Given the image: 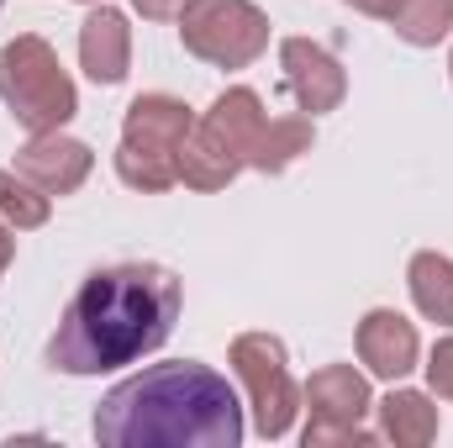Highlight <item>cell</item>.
<instances>
[{"instance_id": "30bf717a", "label": "cell", "mask_w": 453, "mask_h": 448, "mask_svg": "<svg viewBox=\"0 0 453 448\" xmlns=\"http://www.w3.org/2000/svg\"><path fill=\"white\" fill-rule=\"evenodd\" d=\"M90 169H96V153L64 132H32V143L16 153V174H27L48 196H74L90 180Z\"/></svg>"}, {"instance_id": "3957f363", "label": "cell", "mask_w": 453, "mask_h": 448, "mask_svg": "<svg viewBox=\"0 0 453 448\" xmlns=\"http://www.w3.org/2000/svg\"><path fill=\"white\" fill-rule=\"evenodd\" d=\"M264 121H269V116H264L258 90H248V85L222 90V96L211 101V112L190 127L185 148H180V180H185L190 190H226V185L248 169Z\"/></svg>"}, {"instance_id": "e0dca14e", "label": "cell", "mask_w": 453, "mask_h": 448, "mask_svg": "<svg viewBox=\"0 0 453 448\" xmlns=\"http://www.w3.org/2000/svg\"><path fill=\"white\" fill-rule=\"evenodd\" d=\"M48 190H37L27 174H16V169H0V217L16 227V232H32V227L48 222Z\"/></svg>"}, {"instance_id": "8992f818", "label": "cell", "mask_w": 453, "mask_h": 448, "mask_svg": "<svg viewBox=\"0 0 453 448\" xmlns=\"http://www.w3.org/2000/svg\"><path fill=\"white\" fill-rule=\"evenodd\" d=\"M174 21L180 42L217 69H248L269 48V16L253 0H185Z\"/></svg>"}, {"instance_id": "d6986e66", "label": "cell", "mask_w": 453, "mask_h": 448, "mask_svg": "<svg viewBox=\"0 0 453 448\" xmlns=\"http://www.w3.org/2000/svg\"><path fill=\"white\" fill-rule=\"evenodd\" d=\"M132 5H137L148 21H174V16L185 11V0H132Z\"/></svg>"}, {"instance_id": "8fae6325", "label": "cell", "mask_w": 453, "mask_h": 448, "mask_svg": "<svg viewBox=\"0 0 453 448\" xmlns=\"http://www.w3.org/2000/svg\"><path fill=\"white\" fill-rule=\"evenodd\" d=\"M417 353H422V343H417V328L401 317V312H369L364 322H358V359L369 364V375H380V380H401V375H411L417 369Z\"/></svg>"}, {"instance_id": "5bb4252c", "label": "cell", "mask_w": 453, "mask_h": 448, "mask_svg": "<svg viewBox=\"0 0 453 448\" xmlns=\"http://www.w3.org/2000/svg\"><path fill=\"white\" fill-rule=\"evenodd\" d=\"M301 153H311V121H306V116H269L264 132H258V143H253L248 169H258V174H285Z\"/></svg>"}, {"instance_id": "52a82bcc", "label": "cell", "mask_w": 453, "mask_h": 448, "mask_svg": "<svg viewBox=\"0 0 453 448\" xmlns=\"http://www.w3.org/2000/svg\"><path fill=\"white\" fill-rule=\"evenodd\" d=\"M232 369L248 385V406H253V428L258 438H285L301 406V390L290 380L285 364V343L269 333H242L232 337Z\"/></svg>"}, {"instance_id": "ba28073f", "label": "cell", "mask_w": 453, "mask_h": 448, "mask_svg": "<svg viewBox=\"0 0 453 448\" xmlns=\"http://www.w3.org/2000/svg\"><path fill=\"white\" fill-rule=\"evenodd\" d=\"M369 380L353 364H327L306 380V428L301 444L322 448V444H369L374 433L364 428L369 417Z\"/></svg>"}, {"instance_id": "6da1fadb", "label": "cell", "mask_w": 453, "mask_h": 448, "mask_svg": "<svg viewBox=\"0 0 453 448\" xmlns=\"http://www.w3.org/2000/svg\"><path fill=\"white\" fill-rule=\"evenodd\" d=\"M180 322V274L164 264L96 269L48 337V364L64 375H106L164 348Z\"/></svg>"}, {"instance_id": "9a60e30c", "label": "cell", "mask_w": 453, "mask_h": 448, "mask_svg": "<svg viewBox=\"0 0 453 448\" xmlns=\"http://www.w3.org/2000/svg\"><path fill=\"white\" fill-rule=\"evenodd\" d=\"M411 301L427 322L453 328V259H443V253H417L411 259Z\"/></svg>"}, {"instance_id": "44dd1931", "label": "cell", "mask_w": 453, "mask_h": 448, "mask_svg": "<svg viewBox=\"0 0 453 448\" xmlns=\"http://www.w3.org/2000/svg\"><path fill=\"white\" fill-rule=\"evenodd\" d=\"M11 259H16V237H11V222L0 217V280H5V269H11Z\"/></svg>"}, {"instance_id": "7a4b0ae2", "label": "cell", "mask_w": 453, "mask_h": 448, "mask_svg": "<svg viewBox=\"0 0 453 448\" xmlns=\"http://www.w3.org/2000/svg\"><path fill=\"white\" fill-rule=\"evenodd\" d=\"M96 438L111 448H237L242 444V406L222 375L196 359L153 364L106 390L96 406Z\"/></svg>"}, {"instance_id": "9c48e42d", "label": "cell", "mask_w": 453, "mask_h": 448, "mask_svg": "<svg viewBox=\"0 0 453 448\" xmlns=\"http://www.w3.org/2000/svg\"><path fill=\"white\" fill-rule=\"evenodd\" d=\"M280 69H285V90L296 96V106L306 116L338 112L342 96H348L342 64L311 37H285L280 42Z\"/></svg>"}, {"instance_id": "2e32d148", "label": "cell", "mask_w": 453, "mask_h": 448, "mask_svg": "<svg viewBox=\"0 0 453 448\" xmlns=\"http://www.w3.org/2000/svg\"><path fill=\"white\" fill-rule=\"evenodd\" d=\"M395 37L411 42V48H433L438 37L453 32V0H401L395 16H390Z\"/></svg>"}, {"instance_id": "4fadbf2b", "label": "cell", "mask_w": 453, "mask_h": 448, "mask_svg": "<svg viewBox=\"0 0 453 448\" xmlns=\"http://www.w3.org/2000/svg\"><path fill=\"white\" fill-rule=\"evenodd\" d=\"M380 438L395 448H422L438 438V406L422 390H390L380 401Z\"/></svg>"}, {"instance_id": "277c9868", "label": "cell", "mask_w": 453, "mask_h": 448, "mask_svg": "<svg viewBox=\"0 0 453 448\" xmlns=\"http://www.w3.org/2000/svg\"><path fill=\"white\" fill-rule=\"evenodd\" d=\"M190 127H196V116H190L185 101H174V96H137L127 106L121 148H116L121 185H132L142 196H158V190L180 185V148H185Z\"/></svg>"}, {"instance_id": "ac0fdd59", "label": "cell", "mask_w": 453, "mask_h": 448, "mask_svg": "<svg viewBox=\"0 0 453 448\" xmlns=\"http://www.w3.org/2000/svg\"><path fill=\"white\" fill-rule=\"evenodd\" d=\"M427 385H433L443 401H453V337H443V343L433 348V359H427Z\"/></svg>"}, {"instance_id": "7402d4cb", "label": "cell", "mask_w": 453, "mask_h": 448, "mask_svg": "<svg viewBox=\"0 0 453 448\" xmlns=\"http://www.w3.org/2000/svg\"><path fill=\"white\" fill-rule=\"evenodd\" d=\"M449 69H453V58H449Z\"/></svg>"}, {"instance_id": "7c38bea8", "label": "cell", "mask_w": 453, "mask_h": 448, "mask_svg": "<svg viewBox=\"0 0 453 448\" xmlns=\"http://www.w3.org/2000/svg\"><path fill=\"white\" fill-rule=\"evenodd\" d=\"M80 64L96 85H121L127 80V64H132V27L127 16L111 5H96L85 21H80Z\"/></svg>"}, {"instance_id": "5b68a950", "label": "cell", "mask_w": 453, "mask_h": 448, "mask_svg": "<svg viewBox=\"0 0 453 448\" xmlns=\"http://www.w3.org/2000/svg\"><path fill=\"white\" fill-rule=\"evenodd\" d=\"M0 101L27 132H64V121L80 112L74 80L64 74L58 53L32 32L0 48Z\"/></svg>"}, {"instance_id": "ffe728a7", "label": "cell", "mask_w": 453, "mask_h": 448, "mask_svg": "<svg viewBox=\"0 0 453 448\" xmlns=\"http://www.w3.org/2000/svg\"><path fill=\"white\" fill-rule=\"evenodd\" d=\"M348 5H353V11H364V16H380V21H390L401 0H348Z\"/></svg>"}]
</instances>
